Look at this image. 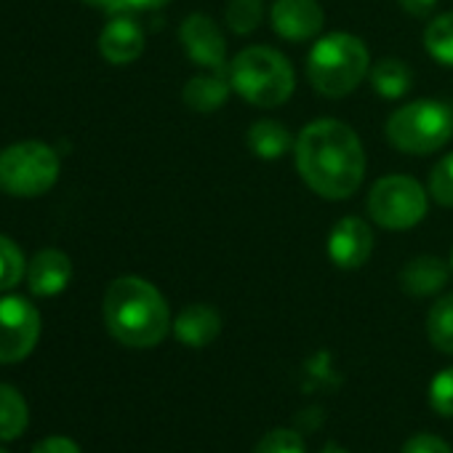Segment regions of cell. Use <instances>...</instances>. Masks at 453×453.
Instances as JSON below:
<instances>
[{"mask_svg":"<svg viewBox=\"0 0 453 453\" xmlns=\"http://www.w3.org/2000/svg\"><path fill=\"white\" fill-rule=\"evenodd\" d=\"M294 155L304 184L326 200H347L363 184L365 152L357 134L342 120L323 118L304 126Z\"/></svg>","mask_w":453,"mask_h":453,"instance_id":"obj_1","label":"cell"},{"mask_svg":"<svg viewBox=\"0 0 453 453\" xmlns=\"http://www.w3.org/2000/svg\"><path fill=\"white\" fill-rule=\"evenodd\" d=\"M107 331L126 347L147 349L160 344L171 331V312L163 294L136 275H123L104 294Z\"/></svg>","mask_w":453,"mask_h":453,"instance_id":"obj_2","label":"cell"},{"mask_svg":"<svg viewBox=\"0 0 453 453\" xmlns=\"http://www.w3.org/2000/svg\"><path fill=\"white\" fill-rule=\"evenodd\" d=\"M371 73L365 43L349 33L323 35L307 57V78L320 96L342 99L352 94Z\"/></svg>","mask_w":453,"mask_h":453,"instance_id":"obj_3","label":"cell"},{"mask_svg":"<svg viewBox=\"0 0 453 453\" xmlns=\"http://www.w3.org/2000/svg\"><path fill=\"white\" fill-rule=\"evenodd\" d=\"M226 78L246 102L257 107H278L291 99L296 73L291 62L270 46H249L226 67Z\"/></svg>","mask_w":453,"mask_h":453,"instance_id":"obj_4","label":"cell"},{"mask_svg":"<svg viewBox=\"0 0 453 453\" xmlns=\"http://www.w3.org/2000/svg\"><path fill=\"white\" fill-rule=\"evenodd\" d=\"M384 131L395 150L405 155H429L448 144L453 134V112L437 99H418L395 110Z\"/></svg>","mask_w":453,"mask_h":453,"instance_id":"obj_5","label":"cell"},{"mask_svg":"<svg viewBox=\"0 0 453 453\" xmlns=\"http://www.w3.org/2000/svg\"><path fill=\"white\" fill-rule=\"evenodd\" d=\"M59 179V155L46 142H19L0 150V189L14 197L46 195Z\"/></svg>","mask_w":453,"mask_h":453,"instance_id":"obj_6","label":"cell"},{"mask_svg":"<svg viewBox=\"0 0 453 453\" xmlns=\"http://www.w3.org/2000/svg\"><path fill=\"white\" fill-rule=\"evenodd\" d=\"M368 216L384 230H411L426 216V189L403 173L384 176L368 192Z\"/></svg>","mask_w":453,"mask_h":453,"instance_id":"obj_7","label":"cell"},{"mask_svg":"<svg viewBox=\"0 0 453 453\" xmlns=\"http://www.w3.org/2000/svg\"><path fill=\"white\" fill-rule=\"evenodd\" d=\"M41 336V315L25 296H0V363L25 360Z\"/></svg>","mask_w":453,"mask_h":453,"instance_id":"obj_8","label":"cell"},{"mask_svg":"<svg viewBox=\"0 0 453 453\" xmlns=\"http://www.w3.org/2000/svg\"><path fill=\"white\" fill-rule=\"evenodd\" d=\"M181 49L192 62L211 73H224L226 67V41L219 25L208 14H189L179 27Z\"/></svg>","mask_w":453,"mask_h":453,"instance_id":"obj_9","label":"cell"},{"mask_svg":"<svg viewBox=\"0 0 453 453\" xmlns=\"http://www.w3.org/2000/svg\"><path fill=\"white\" fill-rule=\"evenodd\" d=\"M373 233L360 216H344L328 235V257L339 270H357L371 259Z\"/></svg>","mask_w":453,"mask_h":453,"instance_id":"obj_10","label":"cell"},{"mask_svg":"<svg viewBox=\"0 0 453 453\" xmlns=\"http://www.w3.org/2000/svg\"><path fill=\"white\" fill-rule=\"evenodd\" d=\"M270 19L275 35L299 43L312 41L315 35L323 33L326 12L320 9L318 0H275Z\"/></svg>","mask_w":453,"mask_h":453,"instance_id":"obj_11","label":"cell"},{"mask_svg":"<svg viewBox=\"0 0 453 453\" xmlns=\"http://www.w3.org/2000/svg\"><path fill=\"white\" fill-rule=\"evenodd\" d=\"M99 51L110 65H131L144 51V33L131 17L118 14L99 35Z\"/></svg>","mask_w":453,"mask_h":453,"instance_id":"obj_12","label":"cell"},{"mask_svg":"<svg viewBox=\"0 0 453 453\" xmlns=\"http://www.w3.org/2000/svg\"><path fill=\"white\" fill-rule=\"evenodd\" d=\"M73 280V262L59 249H43L27 267V286L35 296H57Z\"/></svg>","mask_w":453,"mask_h":453,"instance_id":"obj_13","label":"cell"},{"mask_svg":"<svg viewBox=\"0 0 453 453\" xmlns=\"http://www.w3.org/2000/svg\"><path fill=\"white\" fill-rule=\"evenodd\" d=\"M173 334L187 347H205L221 334V318L208 304H189L176 315Z\"/></svg>","mask_w":453,"mask_h":453,"instance_id":"obj_14","label":"cell"},{"mask_svg":"<svg viewBox=\"0 0 453 453\" xmlns=\"http://www.w3.org/2000/svg\"><path fill=\"white\" fill-rule=\"evenodd\" d=\"M448 283V265L437 257H416L400 270V288L411 296H432Z\"/></svg>","mask_w":453,"mask_h":453,"instance_id":"obj_15","label":"cell"},{"mask_svg":"<svg viewBox=\"0 0 453 453\" xmlns=\"http://www.w3.org/2000/svg\"><path fill=\"white\" fill-rule=\"evenodd\" d=\"M230 91H233L230 78H224L221 73H211V75L189 78L184 91H181V99L192 112L208 115V112H216V110H221L226 104Z\"/></svg>","mask_w":453,"mask_h":453,"instance_id":"obj_16","label":"cell"},{"mask_svg":"<svg viewBox=\"0 0 453 453\" xmlns=\"http://www.w3.org/2000/svg\"><path fill=\"white\" fill-rule=\"evenodd\" d=\"M249 147L262 160H278L286 152H291L294 139H291V131L283 123H278V120H257L249 128Z\"/></svg>","mask_w":453,"mask_h":453,"instance_id":"obj_17","label":"cell"},{"mask_svg":"<svg viewBox=\"0 0 453 453\" xmlns=\"http://www.w3.org/2000/svg\"><path fill=\"white\" fill-rule=\"evenodd\" d=\"M371 86L381 99H400L413 86V73L400 59H381L371 67Z\"/></svg>","mask_w":453,"mask_h":453,"instance_id":"obj_18","label":"cell"},{"mask_svg":"<svg viewBox=\"0 0 453 453\" xmlns=\"http://www.w3.org/2000/svg\"><path fill=\"white\" fill-rule=\"evenodd\" d=\"M30 421L22 392L12 384H0V440H17Z\"/></svg>","mask_w":453,"mask_h":453,"instance_id":"obj_19","label":"cell"},{"mask_svg":"<svg viewBox=\"0 0 453 453\" xmlns=\"http://www.w3.org/2000/svg\"><path fill=\"white\" fill-rule=\"evenodd\" d=\"M426 336L434 349L453 355V294L440 296L426 315Z\"/></svg>","mask_w":453,"mask_h":453,"instance_id":"obj_20","label":"cell"},{"mask_svg":"<svg viewBox=\"0 0 453 453\" xmlns=\"http://www.w3.org/2000/svg\"><path fill=\"white\" fill-rule=\"evenodd\" d=\"M424 49L434 62L453 67V12L440 14L429 22V27L424 30Z\"/></svg>","mask_w":453,"mask_h":453,"instance_id":"obj_21","label":"cell"},{"mask_svg":"<svg viewBox=\"0 0 453 453\" xmlns=\"http://www.w3.org/2000/svg\"><path fill=\"white\" fill-rule=\"evenodd\" d=\"M262 0H230L224 9V22L238 35H251L262 25Z\"/></svg>","mask_w":453,"mask_h":453,"instance_id":"obj_22","label":"cell"},{"mask_svg":"<svg viewBox=\"0 0 453 453\" xmlns=\"http://www.w3.org/2000/svg\"><path fill=\"white\" fill-rule=\"evenodd\" d=\"M25 275H27V265L22 249L0 233V291L14 288Z\"/></svg>","mask_w":453,"mask_h":453,"instance_id":"obj_23","label":"cell"},{"mask_svg":"<svg viewBox=\"0 0 453 453\" xmlns=\"http://www.w3.org/2000/svg\"><path fill=\"white\" fill-rule=\"evenodd\" d=\"M429 195L434 203L453 208V152L437 160V165L429 173Z\"/></svg>","mask_w":453,"mask_h":453,"instance_id":"obj_24","label":"cell"},{"mask_svg":"<svg viewBox=\"0 0 453 453\" xmlns=\"http://www.w3.org/2000/svg\"><path fill=\"white\" fill-rule=\"evenodd\" d=\"M254 453H304V442L294 429H273L257 442Z\"/></svg>","mask_w":453,"mask_h":453,"instance_id":"obj_25","label":"cell"},{"mask_svg":"<svg viewBox=\"0 0 453 453\" xmlns=\"http://www.w3.org/2000/svg\"><path fill=\"white\" fill-rule=\"evenodd\" d=\"M429 405L440 416H453V365L442 368L429 384Z\"/></svg>","mask_w":453,"mask_h":453,"instance_id":"obj_26","label":"cell"},{"mask_svg":"<svg viewBox=\"0 0 453 453\" xmlns=\"http://www.w3.org/2000/svg\"><path fill=\"white\" fill-rule=\"evenodd\" d=\"M403 453H453V450L437 434H416L403 445Z\"/></svg>","mask_w":453,"mask_h":453,"instance_id":"obj_27","label":"cell"},{"mask_svg":"<svg viewBox=\"0 0 453 453\" xmlns=\"http://www.w3.org/2000/svg\"><path fill=\"white\" fill-rule=\"evenodd\" d=\"M33 453H83L70 437H65V434H54V437H46V440H41L35 448H33Z\"/></svg>","mask_w":453,"mask_h":453,"instance_id":"obj_28","label":"cell"},{"mask_svg":"<svg viewBox=\"0 0 453 453\" xmlns=\"http://www.w3.org/2000/svg\"><path fill=\"white\" fill-rule=\"evenodd\" d=\"M397 4H400V9H403L405 14L421 19V17H426V14L437 6V0H397Z\"/></svg>","mask_w":453,"mask_h":453,"instance_id":"obj_29","label":"cell"},{"mask_svg":"<svg viewBox=\"0 0 453 453\" xmlns=\"http://www.w3.org/2000/svg\"><path fill=\"white\" fill-rule=\"evenodd\" d=\"M86 6H94V9H102L112 17L118 14H128V6H126V0H83Z\"/></svg>","mask_w":453,"mask_h":453,"instance_id":"obj_30","label":"cell"},{"mask_svg":"<svg viewBox=\"0 0 453 453\" xmlns=\"http://www.w3.org/2000/svg\"><path fill=\"white\" fill-rule=\"evenodd\" d=\"M171 0H126L128 12H155V9H163Z\"/></svg>","mask_w":453,"mask_h":453,"instance_id":"obj_31","label":"cell"},{"mask_svg":"<svg viewBox=\"0 0 453 453\" xmlns=\"http://www.w3.org/2000/svg\"><path fill=\"white\" fill-rule=\"evenodd\" d=\"M320 453H349V450H344V448H339V445H328V448H323Z\"/></svg>","mask_w":453,"mask_h":453,"instance_id":"obj_32","label":"cell"},{"mask_svg":"<svg viewBox=\"0 0 453 453\" xmlns=\"http://www.w3.org/2000/svg\"><path fill=\"white\" fill-rule=\"evenodd\" d=\"M450 267H453V251H450Z\"/></svg>","mask_w":453,"mask_h":453,"instance_id":"obj_33","label":"cell"},{"mask_svg":"<svg viewBox=\"0 0 453 453\" xmlns=\"http://www.w3.org/2000/svg\"><path fill=\"white\" fill-rule=\"evenodd\" d=\"M0 453H6V450H4V448H0Z\"/></svg>","mask_w":453,"mask_h":453,"instance_id":"obj_34","label":"cell"}]
</instances>
